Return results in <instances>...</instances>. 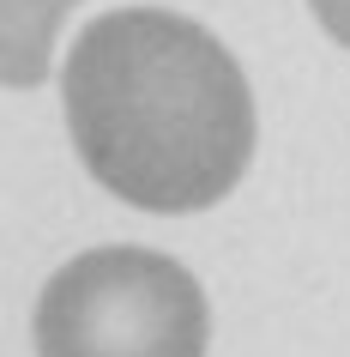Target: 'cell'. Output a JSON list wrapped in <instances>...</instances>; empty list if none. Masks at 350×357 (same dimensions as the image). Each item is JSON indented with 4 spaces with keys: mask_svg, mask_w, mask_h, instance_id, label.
<instances>
[{
    "mask_svg": "<svg viewBox=\"0 0 350 357\" xmlns=\"http://www.w3.org/2000/svg\"><path fill=\"white\" fill-rule=\"evenodd\" d=\"M61 109L97 188L157 218L230 200L254 164V85L169 6L97 13L61 61Z\"/></svg>",
    "mask_w": 350,
    "mask_h": 357,
    "instance_id": "cell-1",
    "label": "cell"
},
{
    "mask_svg": "<svg viewBox=\"0 0 350 357\" xmlns=\"http://www.w3.org/2000/svg\"><path fill=\"white\" fill-rule=\"evenodd\" d=\"M37 357H205L212 309L182 261L139 243L85 248L37 297Z\"/></svg>",
    "mask_w": 350,
    "mask_h": 357,
    "instance_id": "cell-2",
    "label": "cell"
},
{
    "mask_svg": "<svg viewBox=\"0 0 350 357\" xmlns=\"http://www.w3.org/2000/svg\"><path fill=\"white\" fill-rule=\"evenodd\" d=\"M79 0H0V85L31 91L49 79L55 37Z\"/></svg>",
    "mask_w": 350,
    "mask_h": 357,
    "instance_id": "cell-3",
    "label": "cell"
},
{
    "mask_svg": "<svg viewBox=\"0 0 350 357\" xmlns=\"http://www.w3.org/2000/svg\"><path fill=\"white\" fill-rule=\"evenodd\" d=\"M308 13L320 19V31H326L338 49H350V0H308Z\"/></svg>",
    "mask_w": 350,
    "mask_h": 357,
    "instance_id": "cell-4",
    "label": "cell"
}]
</instances>
